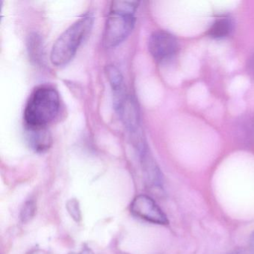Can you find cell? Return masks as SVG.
Wrapping results in <instances>:
<instances>
[{"label":"cell","mask_w":254,"mask_h":254,"mask_svg":"<svg viewBox=\"0 0 254 254\" xmlns=\"http://www.w3.org/2000/svg\"><path fill=\"white\" fill-rule=\"evenodd\" d=\"M68 212L70 214L71 216L76 221H79L81 219V211H80L78 202L76 200H69L67 203Z\"/></svg>","instance_id":"obj_13"},{"label":"cell","mask_w":254,"mask_h":254,"mask_svg":"<svg viewBox=\"0 0 254 254\" xmlns=\"http://www.w3.org/2000/svg\"><path fill=\"white\" fill-rule=\"evenodd\" d=\"M248 70L249 73L254 77V53L248 62Z\"/></svg>","instance_id":"obj_14"},{"label":"cell","mask_w":254,"mask_h":254,"mask_svg":"<svg viewBox=\"0 0 254 254\" xmlns=\"http://www.w3.org/2000/svg\"><path fill=\"white\" fill-rule=\"evenodd\" d=\"M29 54L32 57L35 58V60H38L39 57L41 56V51H42V46H41V41L40 37L38 35H31L29 41Z\"/></svg>","instance_id":"obj_11"},{"label":"cell","mask_w":254,"mask_h":254,"mask_svg":"<svg viewBox=\"0 0 254 254\" xmlns=\"http://www.w3.org/2000/svg\"><path fill=\"white\" fill-rule=\"evenodd\" d=\"M106 74L108 81L114 92L119 91L124 88L123 75L117 67L113 65L107 66Z\"/></svg>","instance_id":"obj_10"},{"label":"cell","mask_w":254,"mask_h":254,"mask_svg":"<svg viewBox=\"0 0 254 254\" xmlns=\"http://www.w3.org/2000/svg\"><path fill=\"white\" fill-rule=\"evenodd\" d=\"M233 29L231 20L227 17H221L212 23L209 29V36L214 38H222L227 36Z\"/></svg>","instance_id":"obj_8"},{"label":"cell","mask_w":254,"mask_h":254,"mask_svg":"<svg viewBox=\"0 0 254 254\" xmlns=\"http://www.w3.org/2000/svg\"><path fill=\"white\" fill-rule=\"evenodd\" d=\"M130 210L133 215L149 222L157 224H167V217L154 200L145 194L136 196L133 199Z\"/></svg>","instance_id":"obj_5"},{"label":"cell","mask_w":254,"mask_h":254,"mask_svg":"<svg viewBox=\"0 0 254 254\" xmlns=\"http://www.w3.org/2000/svg\"><path fill=\"white\" fill-rule=\"evenodd\" d=\"M79 254H93L91 252H90V251H89V250L85 249L84 250V251H81V253H80Z\"/></svg>","instance_id":"obj_16"},{"label":"cell","mask_w":254,"mask_h":254,"mask_svg":"<svg viewBox=\"0 0 254 254\" xmlns=\"http://www.w3.org/2000/svg\"><path fill=\"white\" fill-rule=\"evenodd\" d=\"M26 136L29 146L38 153H44L51 147L52 136L47 127H26Z\"/></svg>","instance_id":"obj_7"},{"label":"cell","mask_w":254,"mask_h":254,"mask_svg":"<svg viewBox=\"0 0 254 254\" xmlns=\"http://www.w3.org/2000/svg\"><path fill=\"white\" fill-rule=\"evenodd\" d=\"M251 248H252L253 251L254 252V233L253 234L252 237H251Z\"/></svg>","instance_id":"obj_15"},{"label":"cell","mask_w":254,"mask_h":254,"mask_svg":"<svg viewBox=\"0 0 254 254\" xmlns=\"http://www.w3.org/2000/svg\"><path fill=\"white\" fill-rule=\"evenodd\" d=\"M60 108V96L56 89L49 85L37 87L25 107V126L33 128L47 127L57 118Z\"/></svg>","instance_id":"obj_1"},{"label":"cell","mask_w":254,"mask_h":254,"mask_svg":"<svg viewBox=\"0 0 254 254\" xmlns=\"http://www.w3.org/2000/svg\"><path fill=\"white\" fill-rule=\"evenodd\" d=\"M94 17L87 14L80 17L59 37L50 54V60L56 66L67 64L76 54L78 47L93 27Z\"/></svg>","instance_id":"obj_2"},{"label":"cell","mask_w":254,"mask_h":254,"mask_svg":"<svg viewBox=\"0 0 254 254\" xmlns=\"http://www.w3.org/2000/svg\"><path fill=\"white\" fill-rule=\"evenodd\" d=\"M35 212V205L32 201H29L24 205L21 211V219L27 222L33 217Z\"/></svg>","instance_id":"obj_12"},{"label":"cell","mask_w":254,"mask_h":254,"mask_svg":"<svg viewBox=\"0 0 254 254\" xmlns=\"http://www.w3.org/2000/svg\"><path fill=\"white\" fill-rule=\"evenodd\" d=\"M178 50L176 38L166 31H156L150 36L148 50L153 59L159 63L169 62L175 56Z\"/></svg>","instance_id":"obj_4"},{"label":"cell","mask_w":254,"mask_h":254,"mask_svg":"<svg viewBox=\"0 0 254 254\" xmlns=\"http://www.w3.org/2000/svg\"></svg>","instance_id":"obj_17"},{"label":"cell","mask_w":254,"mask_h":254,"mask_svg":"<svg viewBox=\"0 0 254 254\" xmlns=\"http://www.w3.org/2000/svg\"><path fill=\"white\" fill-rule=\"evenodd\" d=\"M139 4V2L137 1H113L110 11L134 15Z\"/></svg>","instance_id":"obj_9"},{"label":"cell","mask_w":254,"mask_h":254,"mask_svg":"<svg viewBox=\"0 0 254 254\" xmlns=\"http://www.w3.org/2000/svg\"><path fill=\"white\" fill-rule=\"evenodd\" d=\"M135 22L134 15L110 11L104 31V46L114 48L124 42L133 31Z\"/></svg>","instance_id":"obj_3"},{"label":"cell","mask_w":254,"mask_h":254,"mask_svg":"<svg viewBox=\"0 0 254 254\" xmlns=\"http://www.w3.org/2000/svg\"><path fill=\"white\" fill-rule=\"evenodd\" d=\"M234 135L242 146L254 148V116L241 117L235 125Z\"/></svg>","instance_id":"obj_6"}]
</instances>
